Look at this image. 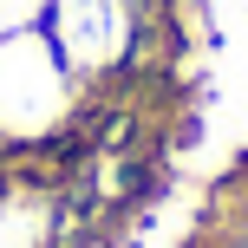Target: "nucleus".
Returning a JSON list of instances; mask_svg holds the SVG:
<instances>
[{"label": "nucleus", "mask_w": 248, "mask_h": 248, "mask_svg": "<svg viewBox=\"0 0 248 248\" xmlns=\"http://www.w3.org/2000/svg\"><path fill=\"white\" fill-rule=\"evenodd\" d=\"M65 196L46 176H0V248H59Z\"/></svg>", "instance_id": "7ed1b4c3"}, {"label": "nucleus", "mask_w": 248, "mask_h": 248, "mask_svg": "<svg viewBox=\"0 0 248 248\" xmlns=\"http://www.w3.org/2000/svg\"><path fill=\"white\" fill-rule=\"evenodd\" d=\"M46 39L78 85H111L144 46V0H52Z\"/></svg>", "instance_id": "f03ea898"}, {"label": "nucleus", "mask_w": 248, "mask_h": 248, "mask_svg": "<svg viewBox=\"0 0 248 248\" xmlns=\"http://www.w3.org/2000/svg\"><path fill=\"white\" fill-rule=\"evenodd\" d=\"M85 118V85L65 72L46 26L0 39V150H52Z\"/></svg>", "instance_id": "f257e3e1"}, {"label": "nucleus", "mask_w": 248, "mask_h": 248, "mask_svg": "<svg viewBox=\"0 0 248 248\" xmlns=\"http://www.w3.org/2000/svg\"><path fill=\"white\" fill-rule=\"evenodd\" d=\"M46 7H52V0H0V39L39 33V26H46Z\"/></svg>", "instance_id": "20e7f679"}]
</instances>
